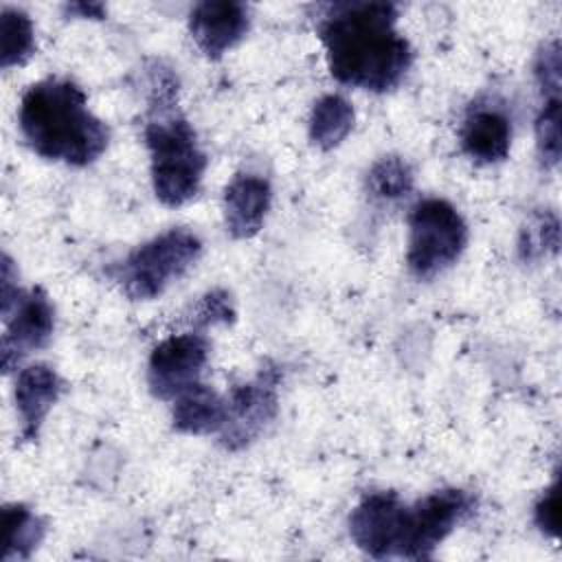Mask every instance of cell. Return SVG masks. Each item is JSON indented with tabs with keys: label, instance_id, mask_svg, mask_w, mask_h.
Masks as SVG:
<instances>
[{
	"label": "cell",
	"instance_id": "1",
	"mask_svg": "<svg viewBox=\"0 0 562 562\" xmlns=\"http://www.w3.org/2000/svg\"><path fill=\"white\" fill-rule=\"evenodd\" d=\"M395 22L393 2L351 0L325 7L318 35L331 77L371 92L397 88L413 64V48Z\"/></svg>",
	"mask_w": 562,
	"mask_h": 562
},
{
	"label": "cell",
	"instance_id": "2",
	"mask_svg": "<svg viewBox=\"0 0 562 562\" xmlns=\"http://www.w3.org/2000/svg\"><path fill=\"white\" fill-rule=\"evenodd\" d=\"M20 130L35 154L72 167L94 162L108 147V125L88 110L86 92L70 79L33 83L20 101Z\"/></svg>",
	"mask_w": 562,
	"mask_h": 562
},
{
	"label": "cell",
	"instance_id": "3",
	"mask_svg": "<svg viewBox=\"0 0 562 562\" xmlns=\"http://www.w3.org/2000/svg\"><path fill=\"white\" fill-rule=\"evenodd\" d=\"M176 101L178 79L169 70L154 72L145 145L151 156L154 193L165 206H180L195 198L206 169V154Z\"/></svg>",
	"mask_w": 562,
	"mask_h": 562
},
{
	"label": "cell",
	"instance_id": "4",
	"mask_svg": "<svg viewBox=\"0 0 562 562\" xmlns=\"http://www.w3.org/2000/svg\"><path fill=\"white\" fill-rule=\"evenodd\" d=\"M202 241L187 228H169L134 248L108 272L132 301L160 296L200 257Z\"/></svg>",
	"mask_w": 562,
	"mask_h": 562
},
{
	"label": "cell",
	"instance_id": "5",
	"mask_svg": "<svg viewBox=\"0 0 562 562\" xmlns=\"http://www.w3.org/2000/svg\"><path fill=\"white\" fill-rule=\"evenodd\" d=\"M468 244V226L461 213L441 198L417 202L408 215V270L428 281L450 268Z\"/></svg>",
	"mask_w": 562,
	"mask_h": 562
},
{
	"label": "cell",
	"instance_id": "6",
	"mask_svg": "<svg viewBox=\"0 0 562 562\" xmlns=\"http://www.w3.org/2000/svg\"><path fill=\"white\" fill-rule=\"evenodd\" d=\"M474 498L457 487L437 490L413 507H406L404 540L400 558L428 560L439 542L472 512Z\"/></svg>",
	"mask_w": 562,
	"mask_h": 562
},
{
	"label": "cell",
	"instance_id": "7",
	"mask_svg": "<svg viewBox=\"0 0 562 562\" xmlns=\"http://www.w3.org/2000/svg\"><path fill=\"white\" fill-rule=\"evenodd\" d=\"M279 369L268 364L252 380L231 389L226 397V424L220 430V441L226 450L235 452L250 446L274 419L279 408Z\"/></svg>",
	"mask_w": 562,
	"mask_h": 562
},
{
	"label": "cell",
	"instance_id": "8",
	"mask_svg": "<svg viewBox=\"0 0 562 562\" xmlns=\"http://www.w3.org/2000/svg\"><path fill=\"white\" fill-rule=\"evenodd\" d=\"M209 340L202 334H176L158 342L147 362L149 391L160 400H176L184 389L200 382L209 360Z\"/></svg>",
	"mask_w": 562,
	"mask_h": 562
},
{
	"label": "cell",
	"instance_id": "9",
	"mask_svg": "<svg viewBox=\"0 0 562 562\" xmlns=\"http://www.w3.org/2000/svg\"><path fill=\"white\" fill-rule=\"evenodd\" d=\"M406 503L397 492L367 494L349 516V533L353 542L371 558H400L406 522Z\"/></svg>",
	"mask_w": 562,
	"mask_h": 562
},
{
	"label": "cell",
	"instance_id": "10",
	"mask_svg": "<svg viewBox=\"0 0 562 562\" xmlns=\"http://www.w3.org/2000/svg\"><path fill=\"white\" fill-rule=\"evenodd\" d=\"M7 327L2 334V369L4 373L18 369V364L42 349L55 329V312L48 296L35 288L18 296L13 307L2 314Z\"/></svg>",
	"mask_w": 562,
	"mask_h": 562
},
{
	"label": "cell",
	"instance_id": "11",
	"mask_svg": "<svg viewBox=\"0 0 562 562\" xmlns=\"http://www.w3.org/2000/svg\"><path fill=\"white\" fill-rule=\"evenodd\" d=\"M250 29V11L235 0H204L189 13V31L195 46L209 57L220 59Z\"/></svg>",
	"mask_w": 562,
	"mask_h": 562
},
{
	"label": "cell",
	"instance_id": "12",
	"mask_svg": "<svg viewBox=\"0 0 562 562\" xmlns=\"http://www.w3.org/2000/svg\"><path fill=\"white\" fill-rule=\"evenodd\" d=\"M461 149L476 162H501L509 154L512 121L498 105L472 103L461 123Z\"/></svg>",
	"mask_w": 562,
	"mask_h": 562
},
{
	"label": "cell",
	"instance_id": "13",
	"mask_svg": "<svg viewBox=\"0 0 562 562\" xmlns=\"http://www.w3.org/2000/svg\"><path fill=\"white\" fill-rule=\"evenodd\" d=\"M61 389H64L61 378L53 367L44 362L31 364L18 373L13 397H15V411L20 417L22 439L26 441L37 439L48 411L61 395Z\"/></svg>",
	"mask_w": 562,
	"mask_h": 562
},
{
	"label": "cell",
	"instance_id": "14",
	"mask_svg": "<svg viewBox=\"0 0 562 562\" xmlns=\"http://www.w3.org/2000/svg\"><path fill=\"white\" fill-rule=\"evenodd\" d=\"M272 200L270 182L257 173H237L224 189V222L235 239L259 233Z\"/></svg>",
	"mask_w": 562,
	"mask_h": 562
},
{
	"label": "cell",
	"instance_id": "15",
	"mask_svg": "<svg viewBox=\"0 0 562 562\" xmlns=\"http://www.w3.org/2000/svg\"><path fill=\"white\" fill-rule=\"evenodd\" d=\"M173 428L187 435H220L226 424V397L195 382L173 400Z\"/></svg>",
	"mask_w": 562,
	"mask_h": 562
},
{
	"label": "cell",
	"instance_id": "16",
	"mask_svg": "<svg viewBox=\"0 0 562 562\" xmlns=\"http://www.w3.org/2000/svg\"><path fill=\"white\" fill-rule=\"evenodd\" d=\"M46 533V522L26 505L2 507V562L29 560Z\"/></svg>",
	"mask_w": 562,
	"mask_h": 562
},
{
	"label": "cell",
	"instance_id": "17",
	"mask_svg": "<svg viewBox=\"0 0 562 562\" xmlns=\"http://www.w3.org/2000/svg\"><path fill=\"white\" fill-rule=\"evenodd\" d=\"M353 127V108L340 94L321 97L310 114V140L329 151L338 147Z\"/></svg>",
	"mask_w": 562,
	"mask_h": 562
},
{
	"label": "cell",
	"instance_id": "18",
	"mask_svg": "<svg viewBox=\"0 0 562 562\" xmlns=\"http://www.w3.org/2000/svg\"><path fill=\"white\" fill-rule=\"evenodd\" d=\"M35 50V31L31 18L13 7H4L0 13V66L24 64Z\"/></svg>",
	"mask_w": 562,
	"mask_h": 562
},
{
	"label": "cell",
	"instance_id": "19",
	"mask_svg": "<svg viewBox=\"0 0 562 562\" xmlns=\"http://www.w3.org/2000/svg\"><path fill=\"white\" fill-rule=\"evenodd\" d=\"M367 189L378 200H400L413 191V169L400 156H382L367 173Z\"/></svg>",
	"mask_w": 562,
	"mask_h": 562
},
{
	"label": "cell",
	"instance_id": "20",
	"mask_svg": "<svg viewBox=\"0 0 562 562\" xmlns=\"http://www.w3.org/2000/svg\"><path fill=\"white\" fill-rule=\"evenodd\" d=\"M560 97H549L536 119V145L544 167H555L560 162Z\"/></svg>",
	"mask_w": 562,
	"mask_h": 562
},
{
	"label": "cell",
	"instance_id": "21",
	"mask_svg": "<svg viewBox=\"0 0 562 562\" xmlns=\"http://www.w3.org/2000/svg\"><path fill=\"white\" fill-rule=\"evenodd\" d=\"M560 244V228H558V220L549 213L536 217L531 224H527V228L522 231V239H520V252L525 259H533L540 255L555 252Z\"/></svg>",
	"mask_w": 562,
	"mask_h": 562
},
{
	"label": "cell",
	"instance_id": "22",
	"mask_svg": "<svg viewBox=\"0 0 562 562\" xmlns=\"http://www.w3.org/2000/svg\"><path fill=\"white\" fill-rule=\"evenodd\" d=\"M560 70H562L560 46H558V42H549L538 53L536 66H533V72H536V79H538V86H540L544 99L560 97Z\"/></svg>",
	"mask_w": 562,
	"mask_h": 562
},
{
	"label": "cell",
	"instance_id": "23",
	"mask_svg": "<svg viewBox=\"0 0 562 562\" xmlns=\"http://www.w3.org/2000/svg\"><path fill=\"white\" fill-rule=\"evenodd\" d=\"M195 323L200 325H215V323H233L235 321V307L231 303L228 292L224 290H211L202 296V301L195 307Z\"/></svg>",
	"mask_w": 562,
	"mask_h": 562
},
{
	"label": "cell",
	"instance_id": "24",
	"mask_svg": "<svg viewBox=\"0 0 562 562\" xmlns=\"http://www.w3.org/2000/svg\"><path fill=\"white\" fill-rule=\"evenodd\" d=\"M560 485L558 481L542 494V498L536 503V509H533V518H536V525L547 531L549 536H555L558 533V498H560Z\"/></svg>",
	"mask_w": 562,
	"mask_h": 562
},
{
	"label": "cell",
	"instance_id": "25",
	"mask_svg": "<svg viewBox=\"0 0 562 562\" xmlns=\"http://www.w3.org/2000/svg\"><path fill=\"white\" fill-rule=\"evenodd\" d=\"M68 15L77 18H90V20H103L105 18V7L101 2H72L64 7Z\"/></svg>",
	"mask_w": 562,
	"mask_h": 562
}]
</instances>
